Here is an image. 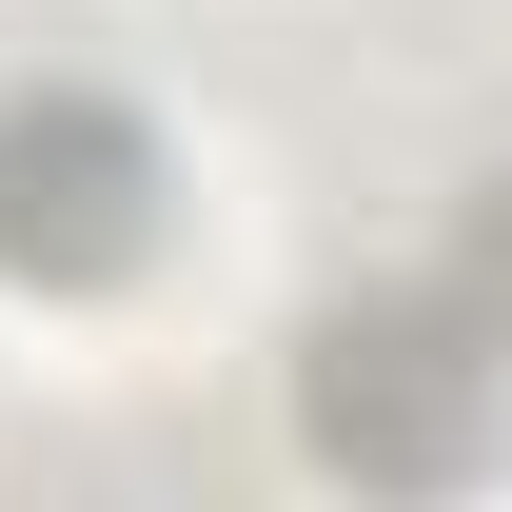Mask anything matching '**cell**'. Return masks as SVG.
Wrapping results in <instances>:
<instances>
[{
	"label": "cell",
	"mask_w": 512,
	"mask_h": 512,
	"mask_svg": "<svg viewBox=\"0 0 512 512\" xmlns=\"http://www.w3.org/2000/svg\"><path fill=\"white\" fill-rule=\"evenodd\" d=\"M316 434L355 453V473H473V453L512 434V335L493 316H335L316 335Z\"/></svg>",
	"instance_id": "cell-1"
},
{
	"label": "cell",
	"mask_w": 512,
	"mask_h": 512,
	"mask_svg": "<svg viewBox=\"0 0 512 512\" xmlns=\"http://www.w3.org/2000/svg\"><path fill=\"white\" fill-rule=\"evenodd\" d=\"M158 237V138L119 99H0V276H119Z\"/></svg>",
	"instance_id": "cell-2"
},
{
	"label": "cell",
	"mask_w": 512,
	"mask_h": 512,
	"mask_svg": "<svg viewBox=\"0 0 512 512\" xmlns=\"http://www.w3.org/2000/svg\"><path fill=\"white\" fill-rule=\"evenodd\" d=\"M473 316L512 335V197H493V217H473Z\"/></svg>",
	"instance_id": "cell-3"
}]
</instances>
